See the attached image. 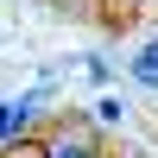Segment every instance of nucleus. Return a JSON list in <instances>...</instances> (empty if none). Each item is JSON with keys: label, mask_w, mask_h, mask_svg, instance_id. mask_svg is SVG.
I'll return each instance as SVG.
<instances>
[{"label": "nucleus", "mask_w": 158, "mask_h": 158, "mask_svg": "<svg viewBox=\"0 0 158 158\" xmlns=\"http://www.w3.org/2000/svg\"><path fill=\"white\" fill-rule=\"evenodd\" d=\"M44 158H101V146H95L89 127H57L44 139Z\"/></svg>", "instance_id": "f257e3e1"}, {"label": "nucleus", "mask_w": 158, "mask_h": 158, "mask_svg": "<svg viewBox=\"0 0 158 158\" xmlns=\"http://www.w3.org/2000/svg\"><path fill=\"white\" fill-rule=\"evenodd\" d=\"M127 70H133V82H139V89H158V32L133 51V63H127Z\"/></svg>", "instance_id": "f03ea898"}, {"label": "nucleus", "mask_w": 158, "mask_h": 158, "mask_svg": "<svg viewBox=\"0 0 158 158\" xmlns=\"http://www.w3.org/2000/svg\"><path fill=\"white\" fill-rule=\"evenodd\" d=\"M95 120H101V127H120V120H127V101H120V95H101V101H95Z\"/></svg>", "instance_id": "7ed1b4c3"}, {"label": "nucleus", "mask_w": 158, "mask_h": 158, "mask_svg": "<svg viewBox=\"0 0 158 158\" xmlns=\"http://www.w3.org/2000/svg\"><path fill=\"white\" fill-rule=\"evenodd\" d=\"M13 133H19V108L0 101V146H13Z\"/></svg>", "instance_id": "20e7f679"}, {"label": "nucleus", "mask_w": 158, "mask_h": 158, "mask_svg": "<svg viewBox=\"0 0 158 158\" xmlns=\"http://www.w3.org/2000/svg\"><path fill=\"white\" fill-rule=\"evenodd\" d=\"M101 6H108L114 19H127V13H139V6H158V0H101Z\"/></svg>", "instance_id": "39448f33"}, {"label": "nucleus", "mask_w": 158, "mask_h": 158, "mask_svg": "<svg viewBox=\"0 0 158 158\" xmlns=\"http://www.w3.org/2000/svg\"><path fill=\"white\" fill-rule=\"evenodd\" d=\"M6 158H44V146H25V139H13V146H6Z\"/></svg>", "instance_id": "423d86ee"}]
</instances>
